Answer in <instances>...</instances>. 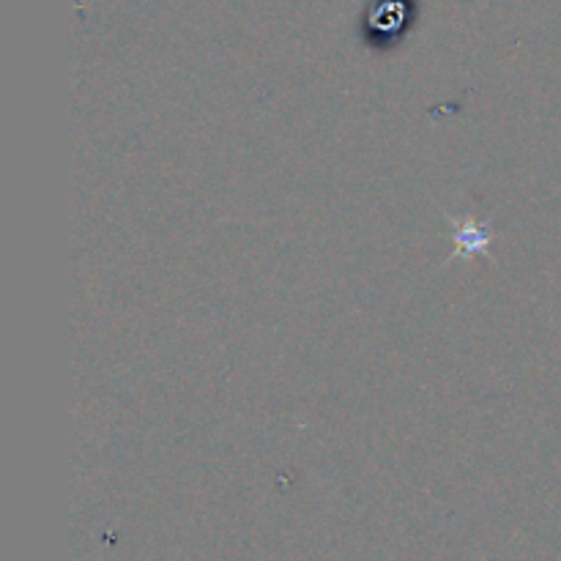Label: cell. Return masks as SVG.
<instances>
[{
  "label": "cell",
  "instance_id": "obj_1",
  "mask_svg": "<svg viewBox=\"0 0 561 561\" xmlns=\"http://www.w3.org/2000/svg\"><path fill=\"white\" fill-rule=\"evenodd\" d=\"M444 219H447L449 230H453V241H455L453 255L447 257L444 266H449L453 261L469 263L474 261V255L491 257V244L493 239H496V233H493L496 217L471 219V217H455V214L444 211Z\"/></svg>",
  "mask_w": 561,
  "mask_h": 561
},
{
  "label": "cell",
  "instance_id": "obj_2",
  "mask_svg": "<svg viewBox=\"0 0 561 561\" xmlns=\"http://www.w3.org/2000/svg\"><path fill=\"white\" fill-rule=\"evenodd\" d=\"M405 22V3L400 0H381L376 11H370V27L376 33H394Z\"/></svg>",
  "mask_w": 561,
  "mask_h": 561
}]
</instances>
